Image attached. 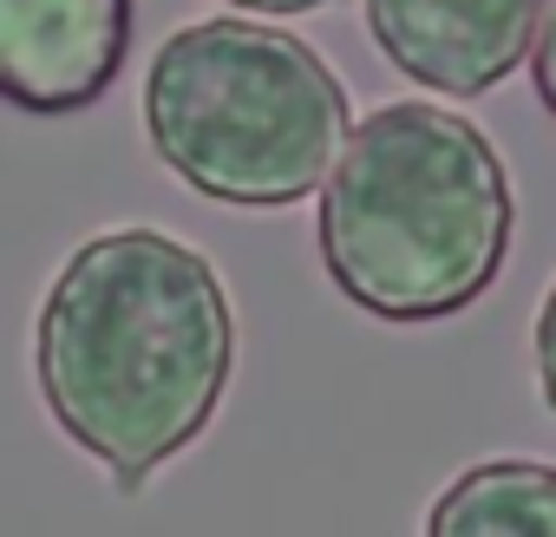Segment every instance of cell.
Here are the masks:
<instances>
[{
  "instance_id": "1",
  "label": "cell",
  "mask_w": 556,
  "mask_h": 537,
  "mask_svg": "<svg viewBox=\"0 0 556 537\" xmlns=\"http://www.w3.org/2000/svg\"><path fill=\"white\" fill-rule=\"evenodd\" d=\"M229 367L236 315L216 262L144 223L79 242L34 322L40 400L118 491H144L210 433Z\"/></svg>"
},
{
  "instance_id": "2",
  "label": "cell",
  "mask_w": 556,
  "mask_h": 537,
  "mask_svg": "<svg viewBox=\"0 0 556 537\" xmlns=\"http://www.w3.org/2000/svg\"><path fill=\"white\" fill-rule=\"evenodd\" d=\"M510 177L497 145L426 99H393L348 125L321 190L328 283L393 328L465 315L510 255Z\"/></svg>"
},
{
  "instance_id": "3",
  "label": "cell",
  "mask_w": 556,
  "mask_h": 537,
  "mask_svg": "<svg viewBox=\"0 0 556 537\" xmlns=\"http://www.w3.org/2000/svg\"><path fill=\"white\" fill-rule=\"evenodd\" d=\"M348 125L334 66L268 21L177 27L144 73V138L210 203L289 210L315 197Z\"/></svg>"
},
{
  "instance_id": "4",
  "label": "cell",
  "mask_w": 556,
  "mask_h": 537,
  "mask_svg": "<svg viewBox=\"0 0 556 537\" xmlns=\"http://www.w3.org/2000/svg\"><path fill=\"white\" fill-rule=\"evenodd\" d=\"M131 0H0V105L27 118L92 112L131 53Z\"/></svg>"
},
{
  "instance_id": "5",
  "label": "cell",
  "mask_w": 556,
  "mask_h": 537,
  "mask_svg": "<svg viewBox=\"0 0 556 537\" xmlns=\"http://www.w3.org/2000/svg\"><path fill=\"white\" fill-rule=\"evenodd\" d=\"M543 0H367V34L393 73L478 99L504 86L536 40Z\"/></svg>"
},
{
  "instance_id": "6",
  "label": "cell",
  "mask_w": 556,
  "mask_h": 537,
  "mask_svg": "<svg viewBox=\"0 0 556 537\" xmlns=\"http://www.w3.org/2000/svg\"><path fill=\"white\" fill-rule=\"evenodd\" d=\"M432 537H478V530H543L556 537V465L543 459H484L458 472L439 504L426 511Z\"/></svg>"
},
{
  "instance_id": "7",
  "label": "cell",
  "mask_w": 556,
  "mask_h": 537,
  "mask_svg": "<svg viewBox=\"0 0 556 537\" xmlns=\"http://www.w3.org/2000/svg\"><path fill=\"white\" fill-rule=\"evenodd\" d=\"M536 53H530V86L543 99V112L556 118V0H543V21H536Z\"/></svg>"
},
{
  "instance_id": "8",
  "label": "cell",
  "mask_w": 556,
  "mask_h": 537,
  "mask_svg": "<svg viewBox=\"0 0 556 537\" xmlns=\"http://www.w3.org/2000/svg\"><path fill=\"white\" fill-rule=\"evenodd\" d=\"M536 380H543V407L556 413V283H549L543 315H536Z\"/></svg>"
},
{
  "instance_id": "9",
  "label": "cell",
  "mask_w": 556,
  "mask_h": 537,
  "mask_svg": "<svg viewBox=\"0 0 556 537\" xmlns=\"http://www.w3.org/2000/svg\"><path fill=\"white\" fill-rule=\"evenodd\" d=\"M229 8H242V14H315L328 0H229Z\"/></svg>"
}]
</instances>
